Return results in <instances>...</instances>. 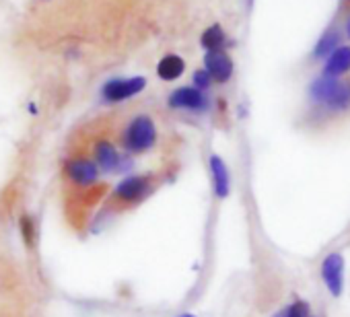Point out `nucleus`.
I'll return each mask as SVG.
<instances>
[{"instance_id": "f257e3e1", "label": "nucleus", "mask_w": 350, "mask_h": 317, "mask_svg": "<svg viewBox=\"0 0 350 317\" xmlns=\"http://www.w3.org/2000/svg\"><path fill=\"white\" fill-rule=\"evenodd\" d=\"M309 95L315 105L325 111H346L350 107V83L336 77H319L311 83Z\"/></svg>"}, {"instance_id": "f03ea898", "label": "nucleus", "mask_w": 350, "mask_h": 317, "mask_svg": "<svg viewBox=\"0 0 350 317\" xmlns=\"http://www.w3.org/2000/svg\"><path fill=\"white\" fill-rule=\"evenodd\" d=\"M157 188L152 174H128L111 190V202L120 208H130L144 202Z\"/></svg>"}, {"instance_id": "7ed1b4c3", "label": "nucleus", "mask_w": 350, "mask_h": 317, "mask_svg": "<svg viewBox=\"0 0 350 317\" xmlns=\"http://www.w3.org/2000/svg\"><path fill=\"white\" fill-rule=\"evenodd\" d=\"M120 144L128 154H142L157 144V126L148 113L134 115L120 134Z\"/></svg>"}, {"instance_id": "20e7f679", "label": "nucleus", "mask_w": 350, "mask_h": 317, "mask_svg": "<svg viewBox=\"0 0 350 317\" xmlns=\"http://www.w3.org/2000/svg\"><path fill=\"white\" fill-rule=\"evenodd\" d=\"M93 161L101 174L107 176H128L132 169V158L122 154L113 142L101 138L93 146Z\"/></svg>"}, {"instance_id": "39448f33", "label": "nucleus", "mask_w": 350, "mask_h": 317, "mask_svg": "<svg viewBox=\"0 0 350 317\" xmlns=\"http://www.w3.org/2000/svg\"><path fill=\"white\" fill-rule=\"evenodd\" d=\"M319 278L332 297H340L346 284V260L342 251H329L319 266Z\"/></svg>"}, {"instance_id": "423d86ee", "label": "nucleus", "mask_w": 350, "mask_h": 317, "mask_svg": "<svg viewBox=\"0 0 350 317\" xmlns=\"http://www.w3.org/2000/svg\"><path fill=\"white\" fill-rule=\"evenodd\" d=\"M64 176L75 188L89 190L99 182L101 171L95 165L93 158H89V156H72L64 165Z\"/></svg>"}, {"instance_id": "0eeeda50", "label": "nucleus", "mask_w": 350, "mask_h": 317, "mask_svg": "<svg viewBox=\"0 0 350 317\" xmlns=\"http://www.w3.org/2000/svg\"><path fill=\"white\" fill-rule=\"evenodd\" d=\"M167 105L178 111H192V113H206L211 109V97L208 93L196 89V87H178L169 97Z\"/></svg>"}, {"instance_id": "6e6552de", "label": "nucleus", "mask_w": 350, "mask_h": 317, "mask_svg": "<svg viewBox=\"0 0 350 317\" xmlns=\"http://www.w3.org/2000/svg\"><path fill=\"white\" fill-rule=\"evenodd\" d=\"M146 87L144 77H126V79H109L103 83L99 95L103 103H122L130 97H136Z\"/></svg>"}, {"instance_id": "1a4fd4ad", "label": "nucleus", "mask_w": 350, "mask_h": 317, "mask_svg": "<svg viewBox=\"0 0 350 317\" xmlns=\"http://www.w3.org/2000/svg\"><path fill=\"white\" fill-rule=\"evenodd\" d=\"M204 70L211 74L213 83L225 85L233 77V60L225 50L219 52H206L204 56Z\"/></svg>"}, {"instance_id": "9d476101", "label": "nucleus", "mask_w": 350, "mask_h": 317, "mask_svg": "<svg viewBox=\"0 0 350 317\" xmlns=\"http://www.w3.org/2000/svg\"><path fill=\"white\" fill-rule=\"evenodd\" d=\"M208 167H211V182H213L215 196L221 200L229 198V194H231V171H229L227 163L219 154H211Z\"/></svg>"}, {"instance_id": "9b49d317", "label": "nucleus", "mask_w": 350, "mask_h": 317, "mask_svg": "<svg viewBox=\"0 0 350 317\" xmlns=\"http://www.w3.org/2000/svg\"><path fill=\"white\" fill-rule=\"evenodd\" d=\"M350 70V46H338L325 60L323 77H336L340 79Z\"/></svg>"}, {"instance_id": "f8f14e48", "label": "nucleus", "mask_w": 350, "mask_h": 317, "mask_svg": "<svg viewBox=\"0 0 350 317\" xmlns=\"http://www.w3.org/2000/svg\"><path fill=\"white\" fill-rule=\"evenodd\" d=\"M184 72H186V62H184V58L178 56V54H167V56H163L161 62L157 64V74H159V79H161V81H167V83L178 81Z\"/></svg>"}, {"instance_id": "ddd939ff", "label": "nucleus", "mask_w": 350, "mask_h": 317, "mask_svg": "<svg viewBox=\"0 0 350 317\" xmlns=\"http://www.w3.org/2000/svg\"><path fill=\"white\" fill-rule=\"evenodd\" d=\"M225 44H227V33L221 25H211L200 38V46L206 52H219L225 48Z\"/></svg>"}, {"instance_id": "4468645a", "label": "nucleus", "mask_w": 350, "mask_h": 317, "mask_svg": "<svg viewBox=\"0 0 350 317\" xmlns=\"http://www.w3.org/2000/svg\"><path fill=\"white\" fill-rule=\"evenodd\" d=\"M311 315V305L303 299H295L282 309H278L272 317H309Z\"/></svg>"}, {"instance_id": "2eb2a0df", "label": "nucleus", "mask_w": 350, "mask_h": 317, "mask_svg": "<svg viewBox=\"0 0 350 317\" xmlns=\"http://www.w3.org/2000/svg\"><path fill=\"white\" fill-rule=\"evenodd\" d=\"M19 233L25 241L27 247H33L36 245V239H38V225H36V219L31 215H21L19 219Z\"/></svg>"}, {"instance_id": "dca6fc26", "label": "nucleus", "mask_w": 350, "mask_h": 317, "mask_svg": "<svg viewBox=\"0 0 350 317\" xmlns=\"http://www.w3.org/2000/svg\"><path fill=\"white\" fill-rule=\"evenodd\" d=\"M338 46H340V31L332 29V31L323 33V38H321L319 44L315 46V56H317V58L329 56Z\"/></svg>"}, {"instance_id": "f3484780", "label": "nucleus", "mask_w": 350, "mask_h": 317, "mask_svg": "<svg viewBox=\"0 0 350 317\" xmlns=\"http://www.w3.org/2000/svg\"><path fill=\"white\" fill-rule=\"evenodd\" d=\"M192 87H196V89H200V91H208L211 87H213V79H211V74L204 70V68H200V70H196L194 72V77H192Z\"/></svg>"}, {"instance_id": "a211bd4d", "label": "nucleus", "mask_w": 350, "mask_h": 317, "mask_svg": "<svg viewBox=\"0 0 350 317\" xmlns=\"http://www.w3.org/2000/svg\"><path fill=\"white\" fill-rule=\"evenodd\" d=\"M178 317H196V315H192V313H182V315H178Z\"/></svg>"}, {"instance_id": "6ab92c4d", "label": "nucleus", "mask_w": 350, "mask_h": 317, "mask_svg": "<svg viewBox=\"0 0 350 317\" xmlns=\"http://www.w3.org/2000/svg\"><path fill=\"white\" fill-rule=\"evenodd\" d=\"M346 33H348V38H350V19H348V25H346Z\"/></svg>"}, {"instance_id": "aec40b11", "label": "nucleus", "mask_w": 350, "mask_h": 317, "mask_svg": "<svg viewBox=\"0 0 350 317\" xmlns=\"http://www.w3.org/2000/svg\"><path fill=\"white\" fill-rule=\"evenodd\" d=\"M346 7H350V0H346Z\"/></svg>"}, {"instance_id": "412c9836", "label": "nucleus", "mask_w": 350, "mask_h": 317, "mask_svg": "<svg viewBox=\"0 0 350 317\" xmlns=\"http://www.w3.org/2000/svg\"><path fill=\"white\" fill-rule=\"evenodd\" d=\"M309 317H315V315H309Z\"/></svg>"}]
</instances>
